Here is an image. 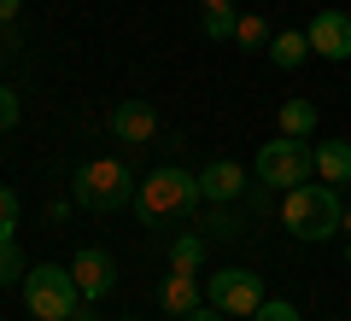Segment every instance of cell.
<instances>
[{
    "instance_id": "6da1fadb",
    "label": "cell",
    "mask_w": 351,
    "mask_h": 321,
    "mask_svg": "<svg viewBox=\"0 0 351 321\" xmlns=\"http://www.w3.org/2000/svg\"><path fill=\"white\" fill-rule=\"evenodd\" d=\"M199 175H188V170H176V164H164V170H152V175H141V187H135V216L147 228H170V222H188L193 210H199Z\"/></svg>"
},
{
    "instance_id": "7a4b0ae2",
    "label": "cell",
    "mask_w": 351,
    "mask_h": 321,
    "mask_svg": "<svg viewBox=\"0 0 351 321\" xmlns=\"http://www.w3.org/2000/svg\"><path fill=\"white\" fill-rule=\"evenodd\" d=\"M339 216H346V205H339V193L328 181H304V187H287V193H281V222H287L293 240H304V246L334 240Z\"/></svg>"
},
{
    "instance_id": "3957f363",
    "label": "cell",
    "mask_w": 351,
    "mask_h": 321,
    "mask_svg": "<svg viewBox=\"0 0 351 321\" xmlns=\"http://www.w3.org/2000/svg\"><path fill=\"white\" fill-rule=\"evenodd\" d=\"M76 205L82 210H94V216H117V210H129L135 205V175H129V164L123 158H94V164H82L76 170Z\"/></svg>"
},
{
    "instance_id": "277c9868",
    "label": "cell",
    "mask_w": 351,
    "mask_h": 321,
    "mask_svg": "<svg viewBox=\"0 0 351 321\" xmlns=\"http://www.w3.org/2000/svg\"><path fill=\"white\" fill-rule=\"evenodd\" d=\"M18 292H24V304H29V316H36V321H71L76 309L88 304L82 286H76V274L59 269V263H36V269L24 274Z\"/></svg>"
},
{
    "instance_id": "5b68a950",
    "label": "cell",
    "mask_w": 351,
    "mask_h": 321,
    "mask_svg": "<svg viewBox=\"0 0 351 321\" xmlns=\"http://www.w3.org/2000/svg\"><path fill=\"white\" fill-rule=\"evenodd\" d=\"M252 170H258V181H263V187H276V193H287V187H304V181L316 175V146H311V140H293V135L263 140L258 158H252Z\"/></svg>"
},
{
    "instance_id": "8992f818",
    "label": "cell",
    "mask_w": 351,
    "mask_h": 321,
    "mask_svg": "<svg viewBox=\"0 0 351 321\" xmlns=\"http://www.w3.org/2000/svg\"><path fill=\"white\" fill-rule=\"evenodd\" d=\"M205 298H211L223 316H258V304H263V281L252 269H217L211 281H205Z\"/></svg>"
},
{
    "instance_id": "52a82bcc",
    "label": "cell",
    "mask_w": 351,
    "mask_h": 321,
    "mask_svg": "<svg viewBox=\"0 0 351 321\" xmlns=\"http://www.w3.org/2000/svg\"><path fill=\"white\" fill-rule=\"evenodd\" d=\"M71 274H76V286H82V298H106L117 286V263L106 257L100 246H82L71 257Z\"/></svg>"
},
{
    "instance_id": "ba28073f",
    "label": "cell",
    "mask_w": 351,
    "mask_h": 321,
    "mask_svg": "<svg viewBox=\"0 0 351 321\" xmlns=\"http://www.w3.org/2000/svg\"><path fill=\"white\" fill-rule=\"evenodd\" d=\"M304 36H311V53H322V59H334V64L351 59V18L346 12H316Z\"/></svg>"
},
{
    "instance_id": "9c48e42d",
    "label": "cell",
    "mask_w": 351,
    "mask_h": 321,
    "mask_svg": "<svg viewBox=\"0 0 351 321\" xmlns=\"http://www.w3.org/2000/svg\"><path fill=\"white\" fill-rule=\"evenodd\" d=\"M112 135L129 140V146H147V140L158 135V112H152L147 99H123V105L112 112Z\"/></svg>"
},
{
    "instance_id": "30bf717a",
    "label": "cell",
    "mask_w": 351,
    "mask_h": 321,
    "mask_svg": "<svg viewBox=\"0 0 351 321\" xmlns=\"http://www.w3.org/2000/svg\"><path fill=\"white\" fill-rule=\"evenodd\" d=\"M199 193L211 198V205H234L240 193H246V170H240L234 158H217L199 170Z\"/></svg>"
},
{
    "instance_id": "8fae6325",
    "label": "cell",
    "mask_w": 351,
    "mask_h": 321,
    "mask_svg": "<svg viewBox=\"0 0 351 321\" xmlns=\"http://www.w3.org/2000/svg\"><path fill=\"white\" fill-rule=\"evenodd\" d=\"M158 309L164 316H188V309H199V274H188V269H170L164 274V286H158Z\"/></svg>"
},
{
    "instance_id": "7c38bea8",
    "label": "cell",
    "mask_w": 351,
    "mask_h": 321,
    "mask_svg": "<svg viewBox=\"0 0 351 321\" xmlns=\"http://www.w3.org/2000/svg\"><path fill=\"white\" fill-rule=\"evenodd\" d=\"M316 175L328 187H351V140H322L316 146Z\"/></svg>"
},
{
    "instance_id": "4fadbf2b",
    "label": "cell",
    "mask_w": 351,
    "mask_h": 321,
    "mask_svg": "<svg viewBox=\"0 0 351 321\" xmlns=\"http://www.w3.org/2000/svg\"><path fill=\"white\" fill-rule=\"evenodd\" d=\"M269 59H276L281 70H299V64L311 59V36H304V29H276V36H269Z\"/></svg>"
},
{
    "instance_id": "5bb4252c",
    "label": "cell",
    "mask_w": 351,
    "mask_h": 321,
    "mask_svg": "<svg viewBox=\"0 0 351 321\" xmlns=\"http://www.w3.org/2000/svg\"><path fill=\"white\" fill-rule=\"evenodd\" d=\"M281 135H293V140H311L316 135V105H311V99L293 94L287 105H281Z\"/></svg>"
},
{
    "instance_id": "9a60e30c",
    "label": "cell",
    "mask_w": 351,
    "mask_h": 321,
    "mask_svg": "<svg viewBox=\"0 0 351 321\" xmlns=\"http://www.w3.org/2000/svg\"><path fill=\"white\" fill-rule=\"evenodd\" d=\"M199 263H205V234H176L170 240V269L199 274Z\"/></svg>"
},
{
    "instance_id": "2e32d148",
    "label": "cell",
    "mask_w": 351,
    "mask_h": 321,
    "mask_svg": "<svg viewBox=\"0 0 351 321\" xmlns=\"http://www.w3.org/2000/svg\"><path fill=\"white\" fill-rule=\"evenodd\" d=\"M24 274H29V263H24V251H18V240H0V292L24 286Z\"/></svg>"
},
{
    "instance_id": "e0dca14e",
    "label": "cell",
    "mask_w": 351,
    "mask_h": 321,
    "mask_svg": "<svg viewBox=\"0 0 351 321\" xmlns=\"http://www.w3.org/2000/svg\"><path fill=\"white\" fill-rule=\"evenodd\" d=\"M269 36H276V29H269V24H263V18L258 12H246V18H240V24H234V41H240V47H246V53H269Z\"/></svg>"
},
{
    "instance_id": "ac0fdd59",
    "label": "cell",
    "mask_w": 351,
    "mask_h": 321,
    "mask_svg": "<svg viewBox=\"0 0 351 321\" xmlns=\"http://www.w3.org/2000/svg\"><path fill=\"white\" fill-rule=\"evenodd\" d=\"M199 24H205V36H211V41H234V24H240V12H234V6H211V12H205Z\"/></svg>"
},
{
    "instance_id": "d6986e66",
    "label": "cell",
    "mask_w": 351,
    "mask_h": 321,
    "mask_svg": "<svg viewBox=\"0 0 351 321\" xmlns=\"http://www.w3.org/2000/svg\"><path fill=\"white\" fill-rule=\"evenodd\" d=\"M18 117H24V99H18L6 82H0V135H12V129H18Z\"/></svg>"
},
{
    "instance_id": "ffe728a7",
    "label": "cell",
    "mask_w": 351,
    "mask_h": 321,
    "mask_svg": "<svg viewBox=\"0 0 351 321\" xmlns=\"http://www.w3.org/2000/svg\"><path fill=\"white\" fill-rule=\"evenodd\" d=\"M12 234H18V193L0 181V240H12Z\"/></svg>"
},
{
    "instance_id": "44dd1931",
    "label": "cell",
    "mask_w": 351,
    "mask_h": 321,
    "mask_svg": "<svg viewBox=\"0 0 351 321\" xmlns=\"http://www.w3.org/2000/svg\"><path fill=\"white\" fill-rule=\"evenodd\" d=\"M252 321H299V309H293L287 298H263V304H258V316H252Z\"/></svg>"
},
{
    "instance_id": "7402d4cb",
    "label": "cell",
    "mask_w": 351,
    "mask_h": 321,
    "mask_svg": "<svg viewBox=\"0 0 351 321\" xmlns=\"http://www.w3.org/2000/svg\"><path fill=\"white\" fill-rule=\"evenodd\" d=\"M205 234H217V240H240V234H246V228H240L234 216H223V210H217L211 222H205Z\"/></svg>"
},
{
    "instance_id": "603a6c76",
    "label": "cell",
    "mask_w": 351,
    "mask_h": 321,
    "mask_svg": "<svg viewBox=\"0 0 351 321\" xmlns=\"http://www.w3.org/2000/svg\"><path fill=\"white\" fill-rule=\"evenodd\" d=\"M182 321H228V316H223V309L211 304V298H205V304H199V309H188V316H182Z\"/></svg>"
},
{
    "instance_id": "cb8c5ba5",
    "label": "cell",
    "mask_w": 351,
    "mask_h": 321,
    "mask_svg": "<svg viewBox=\"0 0 351 321\" xmlns=\"http://www.w3.org/2000/svg\"><path fill=\"white\" fill-rule=\"evenodd\" d=\"M71 205H76V198H53V205H47V222H64V216H71Z\"/></svg>"
},
{
    "instance_id": "d4e9b609",
    "label": "cell",
    "mask_w": 351,
    "mask_h": 321,
    "mask_svg": "<svg viewBox=\"0 0 351 321\" xmlns=\"http://www.w3.org/2000/svg\"><path fill=\"white\" fill-rule=\"evenodd\" d=\"M0 24H18V0H0Z\"/></svg>"
},
{
    "instance_id": "484cf974",
    "label": "cell",
    "mask_w": 351,
    "mask_h": 321,
    "mask_svg": "<svg viewBox=\"0 0 351 321\" xmlns=\"http://www.w3.org/2000/svg\"><path fill=\"white\" fill-rule=\"evenodd\" d=\"M339 234H351V205H346V216H339Z\"/></svg>"
},
{
    "instance_id": "4316f807",
    "label": "cell",
    "mask_w": 351,
    "mask_h": 321,
    "mask_svg": "<svg viewBox=\"0 0 351 321\" xmlns=\"http://www.w3.org/2000/svg\"><path fill=\"white\" fill-rule=\"evenodd\" d=\"M199 6H205V12H211V6H234V0H199Z\"/></svg>"
},
{
    "instance_id": "83f0119b",
    "label": "cell",
    "mask_w": 351,
    "mask_h": 321,
    "mask_svg": "<svg viewBox=\"0 0 351 321\" xmlns=\"http://www.w3.org/2000/svg\"><path fill=\"white\" fill-rule=\"evenodd\" d=\"M71 321H100V316H88V309H76V316H71Z\"/></svg>"
},
{
    "instance_id": "f1b7e54d",
    "label": "cell",
    "mask_w": 351,
    "mask_h": 321,
    "mask_svg": "<svg viewBox=\"0 0 351 321\" xmlns=\"http://www.w3.org/2000/svg\"><path fill=\"white\" fill-rule=\"evenodd\" d=\"M346 263H351V234H346Z\"/></svg>"
},
{
    "instance_id": "f546056e",
    "label": "cell",
    "mask_w": 351,
    "mask_h": 321,
    "mask_svg": "<svg viewBox=\"0 0 351 321\" xmlns=\"http://www.w3.org/2000/svg\"><path fill=\"white\" fill-rule=\"evenodd\" d=\"M123 321H135V316H123Z\"/></svg>"
}]
</instances>
